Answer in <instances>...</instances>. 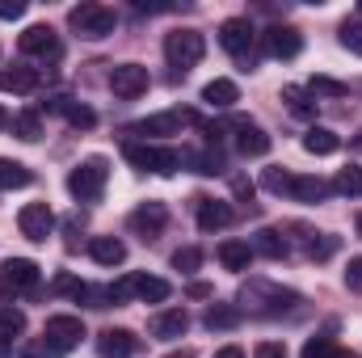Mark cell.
Here are the masks:
<instances>
[{
	"label": "cell",
	"instance_id": "29",
	"mask_svg": "<svg viewBox=\"0 0 362 358\" xmlns=\"http://www.w3.org/2000/svg\"><path fill=\"white\" fill-rule=\"evenodd\" d=\"M253 253H262V258H286V236L274 232V228H262L253 236Z\"/></svg>",
	"mask_w": 362,
	"mask_h": 358
},
{
	"label": "cell",
	"instance_id": "36",
	"mask_svg": "<svg viewBox=\"0 0 362 358\" xmlns=\"http://www.w3.org/2000/svg\"><path fill=\"white\" fill-rule=\"evenodd\" d=\"M282 101H286L295 114H312V93L303 89V85H286V89H282Z\"/></svg>",
	"mask_w": 362,
	"mask_h": 358
},
{
	"label": "cell",
	"instance_id": "51",
	"mask_svg": "<svg viewBox=\"0 0 362 358\" xmlns=\"http://www.w3.org/2000/svg\"><path fill=\"white\" fill-rule=\"evenodd\" d=\"M354 228H358V236H362V211H358V219H354Z\"/></svg>",
	"mask_w": 362,
	"mask_h": 358
},
{
	"label": "cell",
	"instance_id": "23",
	"mask_svg": "<svg viewBox=\"0 0 362 358\" xmlns=\"http://www.w3.org/2000/svg\"><path fill=\"white\" fill-rule=\"evenodd\" d=\"M219 262H223V270H249V262H253V245L249 241H223L219 245Z\"/></svg>",
	"mask_w": 362,
	"mask_h": 358
},
{
	"label": "cell",
	"instance_id": "2",
	"mask_svg": "<svg viewBox=\"0 0 362 358\" xmlns=\"http://www.w3.org/2000/svg\"><path fill=\"white\" fill-rule=\"evenodd\" d=\"M122 152H127V161H131L135 169H144V173H160V178H169V173H177L181 169V152L160 148V144H127Z\"/></svg>",
	"mask_w": 362,
	"mask_h": 358
},
{
	"label": "cell",
	"instance_id": "32",
	"mask_svg": "<svg viewBox=\"0 0 362 358\" xmlns=\"http://www.w3.org/2000/svg\"><path fill=\"white\" fill-rule=\"evenodd\" d=\"M236 325H240V308L232 304H215L206 312V329H236Z\"/></svg>",
	"mask_w": 362,
	"mask_h": 358
},
{
	"label": "cell",
	"instance_id": "46",
	"mask_svg": "<svg viewBox=\"0 0 362 358\" xmlns=\"http://www.w3.org/2000/svg\"><path fill=\"white\" fill-rule=\"evenodd\" d=\"M232 194L249 202V198H253V181H249V178H232Z\"/></svg>",
	"mask_w": 362,
	"mask_h": 358
},
{
	"label": "cell",
	"instance_id": "14",
	"mask_svg": "<svg viewBox=\"0 0 362 358\" xmlns=\"http://www.w3.org/2000/svg\"><path fill=\"white\" fill-rule=\"evenodd\" d=\"M266 51H270L274 59H295L303 51V38H299L295 25H270L266 30Z\"/></svg>",
	"mask_w": 362,
	"mask_h": 358
},
{
	"label": "cell",
	"instance_id": "10",
	"mask_svg": "<svg viewBox=\"0 0 362 358\" xmlns=\"http://www.w3.org/2000/svg\"><path fill=\"white\" fill-rule=\"evenodd\" d=\"M189 122H198L189 110H169V114H152V118H144V122H135L131 127V135H181V127H189Z\"/></svg>",
	"mask_w": 362,
	"mask_h": 358
},
{
	"label": "cell",
	"instance_id": "49",
	"mask_svg": "<svg viewBox=\"0 0 362 358\" xmlns=\"http://www.w3.org/2000/svg\"><path fill=\"white\" fill-rule=\"evenodd\" d=\"M0 358H13V342H0Z\"/></svg>",
	"mask_w": 362,
	"mask_h": 358
},
{
	"label": "cell",
	"instance_id": "21",
	"mask_svg": "<svg viewBox=\"0 0 362 358\" xmlns=\"http://www.w3.org/2000/svg\"><path fill=\"white\" fill-rule=\"evenodd\" d=\"M0 89L4 93H34L38 89V68H25V64H13L0 72Z\"/></svg>",
	"mask_w": 362,
	"mask_h": 358
},
{
	"label": "cell",
	"instance_id": "33",
	"mask_svg": "<svg viewBox=\"0 0 362 358\" xmlns=\"http://www.w3.org/2000/svg\"><path fill=\"white\" fill-rule=\"evenodd\" d=\"M337 38H341V47L350 55H362V17H346L341 30H337Z\"/></svg>",
	"mask_w": 362,
	"mask_h": 358
},
{
	"label": "cell",
	"instance_id": "53",
	"mask_svg": "<svg viewBox=\"0 0 362 358\" xmlns=\"http://www.w3.org/2000/svg\"><path fill=\"white\" fill-rule=\"evenodd\" d=\"M4 122H8V118H4V110H0V127H4Z\"/></svg>",
	"mask_w": 362,
	"mask_h": 358
},
{
	"label": "cell",
	"instance_id": "40",
	"mask_svg": "<svg viewBox=\"0 0 362 358\" xmlns=\"http://www.w3.org/2000/svg\"><path fill=\"white\" fill-rule=\"evenodd\" d=\"M135 295V274L131 278H118L114 287H105V299H114V304H122V299H131Z\"/></svg>",
	"mask_w": 362,
	"mask_h": 358
},
{
	"label": "cell",
	"instance_id": "42",
	"mask_svg": "<svg viewBox=\"0 0 362 358\" xmlns=\"http://www.w3.org/2000/svg\"><path fill=\"white\" fill-rule=\"evenodd\" d=\"M346 287H350V291H362V258H350V266H346Z\"/></svg>",
	"mask_w": 362,
	"mask_h": 358
},
{
	"label": "cell",
	"instance_id": "9",
	"mask_svg": "<svg viewBox=\"0 0 362 358\" xmlns=\"http://www.w3.org/2000/svg\"><path fill=\"white\" fill-rule=\"evenodd\" d=\"M131 232L135 236H144V241H152V236H160L165 232V224H169V207L165 202H144V207H135L131 211Z\"/></svg>",
	"mask_w": 362,
	"mask_h": 358
},
{
	"label": "cell",
	"instance_id": "39",
	"mask_svg": "<svg viewBox=\"0 0 362 358\" xmlns=\"http://www.w3.org/2000/svg\"><path fill=\"white\" fill-rule=\"evenodd\" d=\"M333 253H337V236H325V232H320V241H308V258L325 262V258H333Z\"/></svg>",
	"mask_w": 362,
	"mask_h": 358
},
{
	"label": "cell",
	"instance_id": "8",
	"mask_svg": "<svg viewBox=\"0 0 362 358\" xmlns=\"http://www.w3.org/2000/svg\"><path fill=\"white\" fill-rule=\"evenodd\" d=\"M42 337H47L59 354H68V350L81 346V337H85V321H81V316H51Z\"/></svg>",
	"mask_w": 362,
	"mask_h": 358
},
{
	"label": "cell",
	"instance_id": "11",
	"mask_svg": "<svg viewBox=\"0 0 362 358\" xmlns=\"http://www.w3.org/2000/svg\"><path fill=\"white\" fill-rule=\"evenodd\" d=\"M219 47L228 55H249L253 51V21L249 17H228L219 25Z\"/></svg>",
	"mask_w": 362,
	"mask_h": 358
},
{
	"label": "cell",
	"instance_id": "13",
	"mask_svg": "<svg viewBox=\"0 0 362 358\" xmlns=\"http://www.w3.org/2000/svg\"><path fill=\"white\" fill-rule=\"evenodd\" d=\"M0 282H4L8 291H34V287H38V266H34L30 258H8V262L0 266Z\"/></svg>",
	"mask_w": 362,
	"mask_h": 358
},
{
	"label": "cell",
	"instance_id": "37",
	"mask_svg": "<svg viewBox=\"0 0 362 358\" xmlns=\"http://www.w3.org/2000/svg\"><path fill=\"white\" fill-rule=\"evenodd\" d=\"M333 354H337L333 337H308V346H303V358H333Z\"/></svg>",
	"mask_w": 362,
	"mask_h": 358
},
{
	"label": "cell",
	"instance_id": "18",
	"mask_svg": "<svg viewBox=\"0 0 362 358\" xmlns=\"http://www.w3.org/2000/svg\"><path fill=\"white\" fill-rule=\"evenodd\" d=\"M185 329H189V312H185V308H165V312H156V316H152V333H156V337H165V342L181 337Z\"/></svg>",
	"mask_w": 362,
	"mask_h": 358
},
{
	"label": "cell",
	"instance_id": "52",
	"mask_svg": "<svg viewBox=\"0 0 362 358\" xmlns=\"http://www.w3.org/2000/svg\"><path fill=\"white\" fill-rule=\"evenodd\" d=\"M169 358H189V350H177V354H169Z\"/></svg>",
	"mask_w": 362,
	"mask_h": 358
},
{
	"label": "cell",
	"instance_id": "25",
	"mask_svg": "<svg viewBox=\"0 0 362 358\" xmlns=\"http://www.w3.org/2000/svg\"><path fill=\"white\" fill-rule=\"evenodd\" d=\"M135 295H139L144 304H165V299L173 295V287H169L165 278H152V274H135Z\"/></svg>",
	"mask_w": 362,
	"mask_h": 358
},
{
	"label": "cell",
	"instance_id": "24",
	"mask_svg": "<svg viewBox=\"0 0 362 358\" xmlns=\"http://www.w3.org/2000/svg\"><path fill=\"white\" fill-rule=\"evenodd\" d=\"M47 110H59V114H68V122H72V127H85V131L97 122V114H93L89 105H76L72 97H51V101H47Z\"/></svg>",
	"mask_w": 362,
	"mask_h": 358
},
{
	"label": "cell",
	"instance_id": "6",
	"mask_svg": "<svg viewBox=\"0 0 362 358\" xmlns=\"http://www.w3.org/2000/svg\"><path fill=\"white\" fill-rule=\"evenodd\" d=\"M17 228H21V236H25V241L42 245V241L51 236V228H55V215H51V207H47V202H25V207H21V215H17Z\"/></svg>",
	"mask_w": 362,
	"mask_h": 358
},
{
	"label": "cell",
	"instance_id": "19",
	"mask_svg": "<svg viewBox=\"0 0 362 358\" xmlns=\"http://www.w3.org/2000/svg\"><path fill=\"white\" fill-rule=\"evenodd\" d=\"M202 101H206L211 110H232V105L240 101V89H236V81H228V76H215V81L202 89Z\"/></svg>",
	"mask_w": 362,
	"mask_h": 358
},
{
	"label": "cell",
	"instance_id": "4",
	"mask_svg": "<svg viewBox=\"0 0 362 358\" xmlns=\"http://www.w3.org/2000/svg\"><path fill=\"white\" fill-rule=\"evenodd\" d=\"M202 55H206V38L198 30H173V34H165V59L177 72H189Z\"/></svg>",
	"mask_w": 362,
	"mask_h": 358
},
{
	"label": "cell",
	"instance_id": "45",
	"mask_svg": "<svg viewBox=\"0 0 362 358\" xmlns=\"http://www.w3.org/2000/svg\"><path fill=\"white\" fill-rule=\"evenodd\" d=\"M253 358H286V350H282V342H262L253 350Z\"/></svg>",
	"mask_w": 362,
	"mask_h": 358
},
{
	"label": "cell",
	"instance_id": "47",
	"mask_svg": "<svg viewBox=\"0 0 362 358\" xmlns=\"http://www.w3.org/2000/svg\"><path fill=\"white\" fill-rule=\"evenodd\" d=\"M189 295H194V299H211V295H215V291H211V287H206V282H189Z\"/></svg>",
	"mask_w": 362,
	"mask_h": 358
},
{
	"label": "cell",
	"instance_id": "43",
	"mask_svg": "<svg viewBox=\"0 0 362 358\" xmlns=\"http://www.w3.org/2000/svg\"><path fill=\"white\" fill-rule=\"evenodd\" d=\"M0 17H4V21L25 17V0H0Z\"/></svg>",
	"mask_w": 362,
	"mask_h": 358
},
{
	"label": "cell",
	"instance_id": "50",
	"mask_svg": "<svg viewBox=\"0 0 362 358\" xmlns=\"http://www.w3.org/2000/svg\"><path fill=\"white\" fill-rule=\"evenodd\" d=\"M333 358H358V354H354V350H337Z\"/></svg>",
	"mask_w": 362,
	"mask_h": 358
},
{
	"label": "cell",
	"instance_id": "35",
	"mask_svg": "<svg viewBox=\"0 0 362 358\" xmlns=\"http://www.w3.org/2000/svg\"><path fill=\"white\" fill-rule=\"evenodd\" d=\"M308 93H312V97H346L350 85H341V81H333V76H312Z\"/></svg>",
	"mask_w": 362,
	"mask_h": 358
},
{
	"label": "cell",
	"instance_id": "31",
	"mask_svg": "<svg viewBox=\"0 0 362 358\" xmlns=\"http://www.w3.org/2000/svg\"><path fill=\"white\" fill-rule=\"evenodd\" d=\"M333 190H337V194H346V198H362V169H358V165H350V169H337Z\"/></svg>",
	"mask_w": 362,
	"mask_h": 358
},
{
	"label": "cell",
	"instance_id": "48",
	"mask_svg": "<svg viewBox=\"0 0 362 358\" xmlns=\"http://www.w3.org/2000/svg\"><path fill=\"white\" fill-rule=\"evenodd\" d=\"M215 358H245V350H240V346H223Z\"/></svg>",
	"mask_w": 362,
	"mask_h": 358
},
{
	"label": "cell",
	"instance_id": "15",
	"mask_svg": "<svg viewBox=\"0 0 362 358\" xmlns=\"http://www.w3.org/2000/svg\"><path fill=\"white\" fill-rule=\"evenodd\" d=\"M194 211H198V228L202 232H219V228H228L236 219V211L228 202H219V198H198Z\"/></svg>",
	"mask_w": 362,
	"mask_h": 358
},
{
	"label": "cell",
	"instance_id": "5",
	"mask_svg": "<svg viewBox=\"0 0 362 358\" xmlns=\"http://www.w3.org/2000/svg\"><path fill=\"white\" fill-rule=\"evenodd\" d=\"M68 25H72L81 38H105V34H114L118 17H114V8H105V4H76V8L68 13Z\"/></svg>",
	"mask_w": 362,
	"mask_h": 358
},
{
	"label": "cell",
	"instance_id": "26",
	"mask_svg": "<svg viewBox=\"0 0 362 358\" xmlns=\"http://www.w3.org/2000/svg\"><path fill=\"white\" fill-rule=\"evenodd\" d=\"M34 181V173L21 165V161H8V156H0V190H25Z\"/></svg>",
	"mask_w": 362,
	"mask_h": 358
},
{
	"label": "cell",
	"instance_id": "38",
	"mask_svg": "<svg viewBox=\"0 0 362 358\" xmlns=\"http://www.w3.org/2000/svg\"><path fill=\"white\" fill-rule=\"evenodd\" d=\"M266 190L270 194H291V185H295V173H282V169H266Z\"/></svg>",
	"mask_w": 362,
	"mask_h": 358
},
{
	"label": "cell",
	"instance_id": "1",
	"mask_svg": "<svg viewBox=\"0 0 362 358\" xmlns=\"http://www.w3.org/2000/svg\"><path fill=\"white\" fill-rule=\"evenodd\" d=\"M105 181H110L105 156H89V161H81V165L68 173V190H72V198H81V202H97V198L105 194Z\"/></svg>",
	"mask_w": 362,
	"mask_h": 358
},
{
	"label": "cell",
	"instance_id": "17",
	"mask_svg": "<svg viewBox=\"0 0 362 358\" xmlns=\"http://www.w3.org/2000/svg\"><path fill=\"white\" fill-rule=\"evenodd\" d=\"M89 258L97 262V266L114 270V266H122V262H127V245H122L118 236H93V241H89Z\"/></svg>",
	"mask_w": 362,
	"mask_h": 358
},
{
	"label": "cell",
	"instance_id": "7",
	"mask_svg": "<svg viewBox=\"0 0 362 358\" xmlns=\"http://www.w3.org/2000/svg\"><path fill=\"white\" fill-rule=\"evenodd\" d=\"M110 89H114V97H122V101L144 97L148 93V68L144 64H118L110 72Z\"/></svg>",
	"mask_w": 362,
	"mask_h": 358
},
{
	"label": "cell",
	"instance_id": "16",
	"mask_svg": "<svg viewBox=\"0 0 362 358\" xmlns=\"http://www.w3.org/2000/svg\"><path fill=\"white\" fill-rule=\"evenodd\" d=\"M135 350H139V342H135L131 329H105L97 337V354L101 358H131Z\"/></svg>",
	"mask_w": 362,
	"mask_h": 358
},
{
	"label": "cell",
	"instance_id": "12",
	"mask_svg": "<svg viewBox=\"0 0 362 358\" xmlns=\"http://www.w3.org/2000/svg\"><path fill=\"white\" fill-rule=\"evenodd\" d=\"M17 47H21L25 55H38V59H55V55H59V34H55L51 25H30V30L17 38Z\"/></svg>",
	"mask_w": 362,
	"mask_h": 358
},
{
	"label": "cell",
	"instance_id": "34",
	"mask_svg": "<svg viewBox=\"0 0 362 358\" xmlns=\"http://www.w3.org/2000/svg\"><path fill=\"white\" fill-rule=\"evenodd\" d=\"M13 135H17V139H25V144H34V139L42 135L38 114H17V118H13Z\"/></svg>",
	"mask_w": 362,
	"mask_h": 358
},
{
	"label": "cell",
	"instance_id": "28",
	"mask_svg": "<svg viewBox=\"0 0 362 358\" xmlns=\"http://www.w3.org/2000/svg\"><path fill=\"white\" fill-rule=\"evenodd\" d=\"M25 333V312L13 304H0V342H13Z\"/></svg>",
	"mask_w": 362,
	"mask_h": 358
},
{
	"label": "cell",
	"instance_id": "22",
	"mask_svg": "<svg viewBox=\"0 0 362 358\" xmlns=\"http://www.w3.org/2000/svg\"><path fill=\"white\" fill-rule=\"evenodd\" d=\"M337 148H341L337 131H329V127H308V135H303V152H312V156H333Z\"/></svg>",
	"mask_w": 362,
	"mask_h": 358
},
{
	"label": "cell",
	"instance_id": "44",
	"mask_svg": "<svg viewBox=\"0 0 362 358\" xmlns=\"http://www.w3.org/2000/svg\"><path fill=\"white\" fill-rule=\"evenodd\" d=\"M25 358H59V350H55V346H51V342L42 337V342H34V346L25 350Z\"/></svg>",
	"mask_w": 362,
	"mask_h": 358
},
{
	"label": "cell",
	"instance_id": "41",
	"mask_svg": "<svg viewBox=\"0 0 362 358\" xmlns=\"http://www.w3.org/2000/svg\"><path fill=\"white\" fill-rule=\"evenodd\" d=\"M173 266H177L181 274H189V270L202 266V253H198V249H177V253H173Z\"/></svg>",
	"mask_w": 362,
	"mask_h": 358
},
{
	"label": "cell",
	"instance_id": "3",
	"mask_svg": "<svg viewBox=\"0 0 362 358\" xmlns=\"http://www.w3.org/2000/svg\"><path fill=\"white\" fill-rule=\"evenodd\" d=\"M240 304L245 308H253V312H262V316H278L282 308H291V304H299V295L295 291H282V287H274V282H249L245 291H240Z\"/></svg>",
	"mask_w": 362,
	"mask_h": 358
},
{
	"label": "cell",
	"instance_id": "30",
	"mask_svg": "<svg viewBox=\"0 0 362 358\" xmlns=\"http://www.w3.org/2000/svg\"><path fill=\"white\" fill-rule=\"evenodd\" d=\"M181 165H194V173H219V169H223V156H219V148H206V152H181Z\"/></svg>",
	"mask_w": 362,
	"mask_h": 358
},
{
	"label": "cell",
	"instance_id": "20",
	"mask_svg": "<svg viewBox=\"0 0 362 358\" xmlns=\"http://www.w3.org/2000/svg\"><path fill=\"white\" fill-rule=\"evenodd\" d=\"M236 148H240V156H266L270 152V135L262 131V127H253V122H236Z\"/></svg>",
	"mask_w": 362,
	"mask_h": 358
},
{
	"label": "cell",
	"instance_id": "27",
	"mask_svg": "<svg viewBox=\"0 0 362 358\" xmlns=\"http://www.w3.org/2000/svg\"><path fill=\"white\" fill-rule=\"evenodd\" d=\"M329 181L320 178H295V185H291V198H299V202H325L329 198Z\"/></svg>",
	"mask_w": 362,
	"mask_h": 358
}]
</instances>
